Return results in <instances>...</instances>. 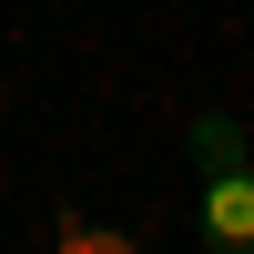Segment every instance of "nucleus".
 <instances>
[{
  "label": "nucleus",
  "mask_w": 254,
  "mask_h": 254,
  "mask_svg": "<svg viewBox=\"0 0 254 254\" xmlns=\"http://www.w3.org/2000/svg\"><path fill=\"white\" fill-rule=\"evenodd\" d=\"M193 234H203V254H254V153H244V132L224 112H203L193 132Z\"/></svg>",
  "instance_id": "obj_1"
}]
</instances>
